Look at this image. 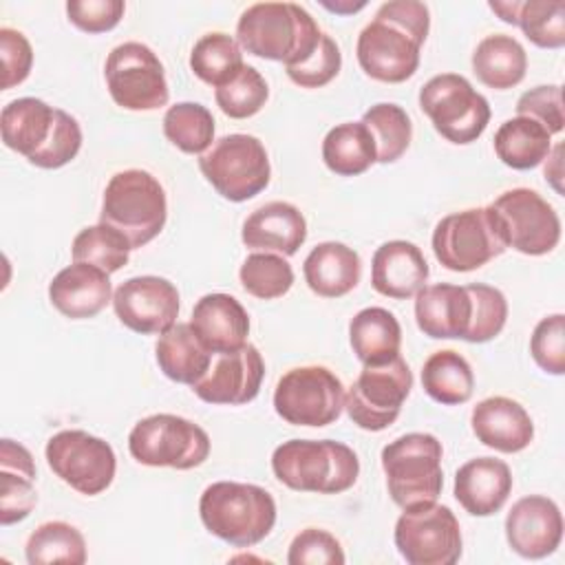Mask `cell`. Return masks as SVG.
<instances>
[{
    "label": "cell",
    "instance_id": "cell-1",
    "mask_svg": "<svg viewBox=\"0 0 565 565\" xmlns=\"http://www.w3.org/2000/svg\"><path fill=\"white\" fill-rule=\"evenodd\" d=\"M428 29L430 13L424 2H384L358 35L355 55L360 68L384 84L406 82L419 66V51Z\"/></svg>",
    "mask_w": 565,
    "mask_h": 565
},
{
    "label": "cell",
    "instance_id": "cell-2",
    "mask_svg": "<svg viewBox=\"0 0 565 565\" xmlns=\"http://www.w3.org/2000/svg\"><path fill=\"white\" fill-rule=\"evenodd\" d=\"M322 31L307 9L296 2H256L247 7L236 24V42L247 53L282 62L302 64L318 46Z\"/></svg>",
    "mask_w": 565,
    "mask_h": 565
},
{
    "label": "cell",
    "instance_id": "cell-3",
    "mask_svg": "<svg viewBox=\"0 0 565 565\" xmlns=\"http://www.w3.org/2000/svg\"><path fill=\"white\" fill-rule=\"evenodd\" d=\"M199 514L210 534L236 547H252L274 530L276 501L260 486L216 481L203 490Z\"/></svg>",
    "mask_w": 565,
    "mask_h": 565
},
{
    "label": "cell",
    "instance_id": "cell-4",
    "mask_svg": "<svg viewBox=\"0 0 565 565\" xmlns=\"http://www.w3.org/2000/svg\"><path fill=\"white\" fill-rule=\"evenodd\" d=\"M271 470L291 490L340 494L358 481L360 461L342 441L289 439L274 450Z\"/></svg>",
    "mask_w": 565,
    "mask_h": 565
},
{
    "label": "cell",
    "instance_id": "cell-5",
    "mask_svg": "<svg viewBox=\"0 0 565 565\" xmlns=\"http://www.w3.org/2000/svg\"><path fill=\"white\" fill-rule=\"evenodd\" d=\"M168 218L166 190L146 170H121L110 177L102 199L99 223L126 236L132 249L148 245Z\"/></svg>",
    "mask_w": 565,
    "mask_h": 565
},
{
    "label": "cell",
    "instance_id": "cell-6",
    "mask_svg": "<svg viewBox=\"0 0 565 565\" xmlns=\"http://www.w3.org/2000/svg\"><path fill=\"white\" fill-rule=\"evenodd\" d=\"M441 441L430 433H406L382 448L386 488L402 510L433 503L441 494Z\"/></svg>",
    "mask_w": 565,
    "mask_h": 565
},
{
    "label": "cell",
    "instance_id": "cell-7",
    "mask_svg": "<svg viewBox=\"0 0 565 565\" xmlns=\"http://www.w3.org/2000/svg\"><path fill=\"white\" fill-rule=\"evenodd\" d=\"M505 249L501 218L490 205L452 212L433 230V254L450 271H475Z\"/></svg>",
    "mask_w": 565,
    "mask_h": 565
},
{
    "label": "cell",
    "instance_id": "cell-8",
    "mask_svg": "<svg viewBox=\"0 0 565 565\" xmlns=\"http://www.w3.org/2000/svg\"><path fill=\"white\" fill-rule=\"evenodd\" d=\"M199 170L205 181L227 201L243 203L269 185L271 166L267 150L254 135H225L201 157Z\"/></svg>",
    "mask_w": 565,
    "mask_h": 565
},
{
    "label": "cell",
    "instance_id": "cell-9",
    "mask_svg": "<svg viewBox=\"0 0 565 565\" xmlns=\"http://www.w3.org/2000/svg\"><path fill=\"white\" fill-rule=\"evenodd\" d=\"M128 450L135 461L150 468L190 470L207 459L210 437L199 424L185 417L157 413L132 426Z\"/></svg>",
    "mask_w": 565,
    "mask_h": 565
},
{
    "label": "cell",
    "instance_id": "cell-10",
    "mask_svg": "<svg viewBox=\"0 0 565 565\" xmlns=\"http://www.w3.org/2000/svg\"><path fill=\"white\" fill-rule=\"evenodd\" d=\"M419 108L433 128L457 146L477 141L490 121L488 99L457 73L430 77L419 90Z\"/></svg>",
    "mask_w": 565,
    "mask_h": 565
},
{
    "label": "cell",
    "instance_id": "cell-11",
    "mask_svg": "<svg viewBox=\"0 0 565 565\" xmlns=\"http://www.w3.org/2000/svg\"><path fill=\"white\" fill-rule=\"evenodd\" d=\"M344 408L340 377L318 364L289 369L276 384L274 411L291 426H329Z\"/></svg>",
    "mask_w": 565,
    "mask_h": 565
},
{
    "label": "cell",
    "instance_id": "cell-12",
    "mask_svg": "<svg viewBox=\"0 0 565 565\" xmlns=\"http://www.w3.org/2000/svg\"><path fill=\"white\" fill-rule=\"evenodd\" d=\"M411 388L413 373L402 355L384 364H364L344 393L347 415L362 430H384L399 417Z\"/></svg>",
    "mask_w": 565,
    "mask_h": 565
},
{
    "label": "cell",
    "instance_id": "cell-13",
    "mask_svg": "<svg viewBox=\"0 0 565 565\" xmlns=\"http://www.w3.org/2000/svg\"><path fill=\"white\" fill-rule=\"evenodd\" d=\"M395 547L408 565H452L461 558V527L437 501L406 508L395 523Z\"/></svg>",
    "mask_w": 565,
    "mask_h": 565
},
{
    "label": "cell",
    "instance_id": "cell-14",
    "mask_svg": "<svg viewBox=\"0 0 565 565\" xmlns=\"http://www.w3.org/2000/svg\"><path fill=\"white\" fill-rule=\"evenodd\" d=\"M113 102L126 110H157L168 104L170 90L157 53L141 42L115 46L104 64Z\"/></svg>",
    "mask_w": 565,
    "mask_h": 565
},
{
    "label": "cell",
    "instance_id": "cell-15",
    "mask_svg": "<svg viewBox=\"0 0 565 565\" xmlns=\"http://www.w3.org/2000/svg\"><path fill=\"white\" fill-rule=\"evenodd\" d=\"M55 477L79 494H102L115 479L117 457L108 441L86 430H60L44 448Z\"/></svg>",
    "mask_w": 565,
    "mask_h": 565
},
{
    "label": "cell",
    "instance_id": "cell-16",
    "mask_svg": "<svg viewBox=\"0 0 565 565\" xmlns=\"http://www.w3.org/2000/svg\"><path fill=\"white\" fill-rule=\"evenodd\" d=\"M490 207L501 218L508 247L527 256H543L558 245L561 218L536 190H505Z\"/></svg>",
    "mask_w": 565,
    "mask_h": 565
},
{
    "label": "cell",
    "instance_id": "cell-17",
    "mask_svg": "<svg viewBox=\"0 0 565 565\" xmlns=\"http://www.w3.org/2000/svg\"><path fill=\"white\" fill-rule=\"evenodd\" d=\"M113 309L135 333H163L179 318V291L161 276H135L113 291Z\"/></svg>",
    "mask_w": 565,
    "mask_h": 565
},
{
    "label": "cell",
    "instance_id": "cell-18",
    "mask_svg": "<svg viewBox=\"0 0 565 565\" xmlns=\"http://www.w3.org/2000/svg\"><path fill=\"white\" fill-rule=\"evenodd\" d=\"M263 377V355L254 344L247 342L236 351L216 353L207 373L196 384H192V391L207 404L241 406L258 395Z\"/></svg>",
    "mask_w": 565,
    "mask_h": 565
},
{
    "label": "cell",
    "instance_id": "cell-19",
    "mask_svg": "<svg viewBox=\"0 0 565 565\" xmlns=\"http://www.w3.org/2000/svg\"><path fill=\"white\" fill-rule=\"evenodd\" d=\"M505 539L523 558L550 556L563 539L561 508L543 494L519 499L505 516Z\"/></svg>",
    "mask_w": 565,
    "mask_h": 565
},
{
    "label": "cell",
    "instance_id": "cell-20",
    "mask_svg": "<svg viewBox=\"0 0 565 565\" xmlns=\"http://www.w3.org/2000/svg\"><path fill=\"white\" fill-rule=\"evenodd\" d=\"M415 322L435 340H466L472 322V296L468 285H424L415 294Z\"/></svg>",
    "mask_w": 565,
    "mask_h": 565
},
{
    "label": "cell",
    "instance_id": "cell-21",
    "mask_svg": "<svg viewBox=\"0 0 565 565\" xmlns=\"http://www.w3.org/2000/svg\"><path fill=\"white\" fill-rule=\"evenodd\" d=\"M49 300L71 320L93 318L113 302L110 274L88 263H73L53 276Z\"/></svg>",
    "mask_w": 565,
    "mask_h": 565
},
{
    "label": "cell",
    "instance_id": "cell-22",
    "mask_svg": "<svg viewBox=\"0 0 565 565\" xmlns=\"http://www.w3.org/2000/svg\"><path fill=\"white\" fill-rule=\"evenodd\" d=\"M475 437L499 452H521L534 439V424L527 411L510 397L494 395L481 399L470 415Z\"/></svg>",
    "mask_w": 565,
    "mask_h": 565
},
{
    "label": "cell",
    "instance_id": "cell-23",
    "mask_svg": "<svg viewBox=\"0 0 565 565\" xmlns=\"http://www.w3.org/2000/svg\"><path fill=\"white\" fill-rule=\"evenodd\" d=\"M241 241L256 252L294 256L307 241V221L296 205L269 201L245 218Z\"/></svg>",
    "mask_w": 565,
    "mask_h": 565
},
{
    "label": "cell",
    "instance_id": "cell-24",
    "mask_svg": "<svg viewBox=\"0 0 565 565\" xmlns=\"http://www.w3.org/2000/svg\"><path fill=\"white\" fill-rule=\"evenodd\" d=\"M512 492V472L505 461L477 457L455 475V499L472 516L497 514Z\"/></svg>",
    "mask_w": 565,
    "mask_h": 565
},
{
    "label": "cell",
    "instance_id": "cell-25",
    "mask_svg": "<svg viewBox=\"0 0 565 565\" xmlns=\"http://www.w3.org/2000/svg\"><path fill=\"white\" fill-rule=\"evenodd\" d=\"M428 278V263L411 241L382 243L371 260V285L377 294L406 300L413 298Z\"/></svg>",
    "mask_w": 565,
    "mask_h": 565
},
{
    "label": "cell",
    "instance_id": "cell-26",
    "mask_svg": "<svg viewBox=\"0 0 565 565\" xmlns=\"http://www.w3.org/2000/svg\"><path fill=\"white\" fill-rule=\"evenodd\" d=\"M190 327L201 342L216 355L236 351L247 344L249 316L245 307L230 294H205L196 300Z\"/></svg>",
    "mask_w": 565,
    "mask_h": 565
},
{
    "label": "cell",
    "instance_id": "cell-27",
    "mask_svg": "<svg viewBox=\"0 0 565 565\" xmlns=\"http://www.w3.org/2000/svg\"><path fill=\"white\" fill-rule=\"evenodd\" d=\"M307 287L322 298H342L353 291L362 276L358 252L338 241L316 245L302 263Z\"/></svg>",
    "mask_w": 565,
    "mask_h": 565
},
{
    "label": "cell",
    "instance_id": "cell-28",
    "mask_svg": "<svg viewBox=\"0 0 565 565\" xmlns=\"http://www.w3.org/2000/svg\"><path fill=\"white\" fill-rule=\"evenodd\" d=\"M55 113L57 108L38 97L9 102L0 113V135L4 146L29 161L46 146L55 126Z\"/></svg>",
    "mask_w": 565,
    "mask_h": 565
},
{
    "label": "cell",
    "instance_id": "cell-29",
    "mask_svg": "<svg viewBox=\"0 0 565 565\" xmlns=\"http://www.w3.org/2000/svg\"><path fill=\"white\" fill-rule=\"evenodd\" d=\"M154 358L168 380L192 386L207 373L214 353L201 342L190 322H177L159 333Z\"/></svg>",
    "mask_w": 565,
    "mask_h": 565
},
{
    "label": "cell",
    "instance_id": "cell-30",
    "mask_svg": "<svg viewBox=\"0 0 565 565\" xmlns=\"http://www.w3.org/2000/svg\"><path fill=\"white\" fill-rule=\"evenodd\" d=\"M349 342L362 364H384L399 355L402 327L384 307H366L349 322Z\"/></svg>",
    "mask_w": 565,
    "mask_h": 565
},
{
    "label": "cell",
    "instance_id": "cell-31",
    "mask_svg": "<svg viewBox=\"0 0 565 565\" xmlns=\"http://www.w3.org/2000/svg\"><path fill=\"white\" fill-rule=\"evenodd\" d=\"M472 71L483 86L494 90H508L521 84L525 77V49L512 35H488L477 44L472 53Z\"/></svg>",
    "mask_w": 565,
    "mask_h": 565
},
{
    "label": "cell",
    "instance_id": "cell-32",
    "mask_svg": "<svg viewBox=\"0 0 565 565\" xmlns=\"http://www.w3.org/2000/svg\"><path fill=\"white\" fill-rule=\"evenodd\" d=\"M322 161L340 177H358L377 161L373 135L362 121L333 126L322 139Z\"/></svg>",
    "mask_w": 565,
    "mask_h": 565
},
{
    "label": "cell",
    "instance_id": "cell-33",
    "mask_svg": "<svg viewBox=\"0 0 565 565\" xmlns=\"http://www.w3.org/2000/svg\"><path fill=\"white\" fill-rule=\"evenodd\" d=\"M552 135L530 117H512L494 132V152L512 170H530L545 161Z\"/></svg>",
    "mask_w": 565,
    "mask_h": 565
},
{
    "label": "cell",
    "instance_id": "cell-34",
    "mask_svg": "<svg viewBox=\"0 0 565 565\" xmlns=\"http://www.w3.org/2000/svg\"><path fill=\"white\" fill-rule=\"evenodd\" d=\"M422 386L435 402L444 406L466 404L475 391V375L468 360L452 351H435L422 369Z\"/></svg>",
    "mask_w": 565,
    "mask_h": 565
},
{
    "label": "cell",
    "instance_id": "cell-35",
    "mask_svg": "<svg viewBox=\"0 0 565 565\" xmlns=\"http://www.w3.org/2000/svg\"><path fill=\"white\" fill-rule=\"evenodd\" d=\"M26 561L31 565H84L86 541L82 532L64 521H46L38 525L26 541Z\"/></svg>",
    "mask_w": 565,
    "mask_h": 565
},
{
    "label": "cell",
    "instance_id": "cell-36",
    "mask_svg": "<svg viewBox=\"0 0 565 565\" xmlns=\"http://www.w3.org/2000/svg\"><path fill=\"white\" fill-rule=\"evenodd\" d=\"M243 66H245V62H243L241 44L232 35L221 33V31L205 33L192 46V53H190L192 73L201 82H205L214 88L230 82Z\"/></svg>",
    "mask_w": 565,
    "mask_h": 565
},
{
    "label": "cell",
    "instance_id": "cell-37",
    "mask_svg": "<svg viewBox=\"0 0 565 565\" xmlns=\"http://www.w3.org/2000/svg\"><path fill=\"white\" fill-rule=\"evenodd\" d=\"M163 135L185 154H203L214 143V117L196 102H179L163 115Z\"/></svg>",
    "mask_w": 565,
    "mask_h": 565
},
{
    "label": "cell",
    "instance_id": "cell-38",
    "mask_svg": "<svg viewBox=\"0 0 565 565\" xmlns=\"http://www.w3.org/2000/svg\"><path fill=\"white\" fill-rule=\"evenodd\" d=\"M362 124L373 135L377 163H393L408 150L413 139V124L402 106L380 102L362 115Z\"/></svg>",
    "mask_w": 565,
    "mask_h": 565
},
{
    "label": "cell",
    "instance_id": "cell-39",
    "mask_svg": "<svg viewBox=\"0 0 565 565\" xmlns=\"http://www.w3.org/2000/svg\"><path fill=\"white\" fill-rule=\"evenodd\" d=\"M130 249L132 247L126 236L106 223L79 230L71 245L73 263H88L104 269L106 274L119 271L128 263Z\"/></svg>",
    "mask_w": 565,
    "mask_h": 565
},
{
    "label": "cell",
    "instance_id": "cell-40",
    "mask_svg": "<svg viewBox=\"0 0 565 565\" xmlns=\"http://www.w3.org/2000/svg\"><path fill=\"white\" fill-rule=\"evenodd\" d=\"M238 278L249 296L260 300H274L291 289L294 269L280 254L254 252L243 260Z\"/></svg>",
    "mask_w": 565,
    "mask_h": 565
},
{
    "label": "cell",
    "instance_id": "cell-41",
    "mask_svg": "<svg viewBox=\"0 0 565 565\" xmlns=\"http://www.w3.org/2000/svg\"><path fill=\"white\" fill-rule=\"evenodd\" d=\"M269 88L265 77L249 64H245L230 82L214 88L216 106L232 119L254 117L267 102Z\"/></svg>",
    "mask_w": 565,
    "mask_h": 565
},
{
    "label": "cell",
    "instance_id": "cell-42",
    "mask_svg": "<svg viewBox=\"0 0 565 565\" xmlns=\"http://www.w3.org/2000/svg\"><path fill=\"white\" fill-rule=\"evenodd\" d=\"M516 26L541 49L565 46V2L561 0H525L516 13Z\"/></svg>",
    "mask_w": 565,
    "mask_h": 565
},
{
    "label": "cell",
    "instance_id": "cell-43",
    "mask_svg": "<svg viewBox=\"0 0 565 565\" xmlns=\"http://www.w3.org/2000/svg\"><path fill=\"white\" fill-rule=\"evenodd\" d=\"M468 289L472 296V322L466 342L481 344L503 331L508 320V300L501 289L483 282H470Z\"/></svg>",
    "mask_w": 565,
    "mask_h": 565
},
{
    "label": "cell",
    "instance_id": "cell-44",
    "mask_svg": "<svg viewBox=\"0 0 565 565\" xmlns=\"http://www.w3.org/2000/svg\"><path fill=\"white\" fill-rule=\"evenodd\" d=\"M82 148V128L73 115L66 110L57 108L55 113V126L53 132L46 141V146L29 159L31 166L44 168V170H55L66 163H71Z\"/></svg>",
    "mask_w": 565,
    "mask_h": 565
},
{
    "label": "cell",
    "instance_id": "cell-45",
    "mask_svg": "<svg viewBox=\"0 0 565 565\" xmlns=\"http://www.w3.org/2000/svg\"><path fill=\"white\" fill-rule=\"evenodd\" d=\"M340 66H342L340 46L331 35L322 33L316 51L302 64L287 66L285 71L289 79L300 88H322L340 73Z\"/></svg>",
    "mask_w": 565,
    "mask_h": 565
},
{
    "label": "cell",
    "instance_id": "cell-46",
    "mask_svg": "<svg viewBox=\"0 0 565 565\" xmlns=\"http://www.w3.org/2000/svg\"><path fill=\"white\" fill-rule=\"evenodd\" d=\"M534 362L550 375L565 373V316L552 313L543 318L530 338Z\"/></svg>",
    "mask_w": 565,
    "mask_h": 565
},
{
    "label": "cell",
    "instance_id": "cell-47",
    "mask_svg": "<svg viewBox=\"0 0 565 565\" xmlns=\"http://www.w3.org/2000/svg\"><path fill=\"white\" fill-rule=\"evenodd\" d=\"M344 552L340 541L320 527H305L289 545V565H342Z\"/></svg>",
    "mask_w": 565,
    "mask_h": 565
},
{
    "label": "cell",
    "instance_id": "cell-48",
    "mask_svg": "<svg viewBox=\"0 0 565 565\" xmlns=\"http://www.w3.org/2000/svg\"><path fill=\"white\" fill-rule=\"evenodd\" d=\"M516 115L539 121L550 135L561 132L565 126L563 88L558 84H545L525 90L516 102Z\"/></svg>",
    "mask_w": 565,
    "mask_h": 565
},
{
    "label": "cell",
    "instance_id": "cell-49",
    "mask_svg": "<svg viewBox=\"0 0 565 565\" xmlns=\"http://www.w3.org/2000/svg\"><path fill=\"white\" fill-rule=\"evenodd\" d=\"M126 4L121 0H68L66 15L84 33H106L119 24Z\"/></svg>",
    "mask_w": 565,
    "mask_h": 565
},
{
    "label": "cell",
    "instance_id": "cell-50",
    "mask_svg": "<svg viewBox=\"0 0 565 565\" xmlns=\"http://www.w3.org/2000/svg\"><path fill=\"white\" fill-rule=\"evenodd\" d=\"M0 60H2V90L22 84L33 66V49L24 33L11 26L0 29Z\"/></svg>",
    "mask_w": 565,
    "mask_h": 565
},
{
    "label": "cell",
    "instance_id": "cell-51",
    "mask_svg": "<svg viewBox=\"0 0 565 565\" xmlns=\"http://www.w3.org/2000/svg\"><path fill=\"white\" fill-rule=\"evenodd\" d=\"M38 503L33 479L0 470V523L11 525L31 514Z\"/></svg>",
    "mask_w": 565,
    "mask_h": 565
},
{
    "label": "cell",
    "instance_id": "cell-52",
    "mask_svg": "<svg viewBox=\"0 0 565 565\" xmlns=\"http://www.w3.org/2000/svg\"><path fill=\"white\" fill-rule=\"evenodd\" d=\"M0 470H9L15 475L35 479V463H33L31 452L13 439L0 441Z\"/></svg>",
    "mask_w": 565,
    "mask_h": 565
},
{
    "label": "cell",
    "instance_id": "cell-53",
    "mask_svg": "<svg viewBox=\"0 0 565 565\" xmlns=\"http://www.w3.org/2000/svg\"><path fill=\"white\" fill-rule=\"evenodd\" d=\"M561 152H563V143H558L554 150H550V154L545 157L547 163H545V179L550 181V185L563 194V159H561Z\"/></svg>",
    "mask_w": 565,
    "mask_h": 565
},
{
    "label": "cell",
    "instance_id": "cell-54",
    "mask_svg": "<svg viewBox=\"0 0 565 565\" xmlns=\"http://www.w3.org/2000/svg\"><path fill=\"white\" fill-rule=\"evenodd\" d=\"M503 22H508V24H516V13H519V7H521V2H516V0H508V2H490L488 4Z\"/></svg>",
    "mask_w": 565,
    "mask_h": 565
},
{
    "label": "cell",
    "instance_id": "cell-55",
    "mask_svg": "<svg viewBox=\"0 0 565 565\" xmlns=\"http://www.w3.org/2000/svg\"><path fill=\"white\" fill-rule=\"evenodd\" d=\"M322 7H327L329 11H335V13H353V11H360V9H364V2H358V4H340V2H335V4H331V2H322Z\"/></svg>",
    "mask_w": 565,
    "mask_h": 565
}]
</instances>
